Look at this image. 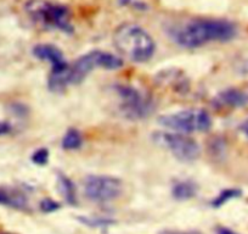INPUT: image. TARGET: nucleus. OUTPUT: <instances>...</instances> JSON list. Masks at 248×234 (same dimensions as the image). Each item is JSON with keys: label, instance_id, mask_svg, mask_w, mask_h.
<instances>
[{"label": "nucleus", "instance_id": "3", "mask_svg": "<svg viewBox=\"0 0 248 234\" xmlns=\"http://www.w3.org/2000/svg\"><path fill=\"white\" fill-rule=\"evenodd\" d=\"M25 11L33 22L43 27L63 33L73 32L72 15L66 5L50 0H28L25 4Z\"/></svg>", "mask_w": 248, "mask_h": 234}, {"label": "nucleus", "instance_id": "21", "mask_svg": "<svg viewBox=\"0 0 248 234\" xmlns=\"http://www.w3.org/2000/svg\"><path fill=\"white\" fill-rule=\"evenodd\" d=\"M218 234H236L228 228H218Z\"/></svg>", "mask_w": 248, "mask_h": 234}, {"label": "nucleus", "instance_id": "2", "mask_svg": "<svg viewBox=\"0 0 248 234\" xmlns=\"http://www.w3.org/2000/svg\"><path fill=\"white\" fill-rule=\"evenodd\" d=\"M113 43L123 56L134 63H146L155 54V40L135 23H123L114 31Z\"/></svg>", "mask_w": 248, "mask_h": 234}, {"label": "nucleus", "instance_id": "10", "mask_svg": "<svg viewBox=\"0 0 248 234\" xmlns=\"http://www.w3.org/2000/svg\"><path fill=\"white\" fill-rule=\"evenodd\" d=\"M217 101L220 105L231 109H237L248 104V95L243 90L236 89V88H229L223 90L217 97Z\"/></svg>", "mask_w": 248, "mask_h": 234}, {"label": "nucleus", "instance_id": "9", "mask_svg": "<svg viewBox=\"0 0 248 234\" xmlns=\"http://www.w3.org/2000/svg\"><path fill=\"white\" fill-rule=\"evenodd\" d=\"M33 55L43 61H49L52 66L51 72H62L70 66L66 63L63 54L59 48L51 44H38L33 48Z\"/></svg>", "mask_w": 248, "mask_h": 234}, {"label": "nucleus", "instance_id": "19", "mask_svg": "<svg viewBox=\"0 0 248 234\" xmlns=\"http://www.w3.org/2000/svg\"><path fill=\"white\" fill-rule=\"evenodd\" d=\"M238 130H240L241 134H242L243 137L246 138V139H248V118H247V120L243 121L242 123H241L240 128H238Z\"/></svg>", "mask_w": 248, "mask_h": 234}, {"label": "nucleus", "instance_id": "7", "mask_svg": "<svg viewBox=\"0 0 248 234\" xmlns=\"http://www.w3.org/2000/svg\"><path fill=\"white\" fill-rule=\"evenodd\" d=\"M117 95L119 100V110L124 117L129 120L146 118L154 111V104L150 98L142 94L137 88L130 85H117Z\"/></svg>", "mask_w": 248, "mask_h": 234}, {"label": "nucleus", "instance_id": "17", "mask_svg": "<svg viewBox=\"0 0 248 234\" xmlns=\"http://www.w3.org/2000/svg\"><path fill=\"white\" fill-rule=\"evenodd\" d=\"M60 207V205L57 202L52 201V200L46 199L43 200L42 204H40V209H42L43 212H52L55 210H57Z\"/></svg>", "mask_w": 248, "mask_h": 234}, {"label": "nucleus", "instance_id": "1", "mask_svg": "<svg viewBox=\"0 0 248 234\" xmlns=\"http://www.w3.org/2000/svg\"><path fill=\"white\" fill-rule=\"evenodd\" d=\"M236 33V26L228 20L196 18L171 27L170 37L180 47L194 49L211 42H229Z\"/></svg>", "mask_w": 248, "mask_h": 234}, {"label": "nucleus", "instance_id": "11", "mask_svg": "<svg viewBox=\"0 0 248 234\" xmlns=\"http://www.w3.org/2000/svg\"><path fill=\"white\" fill-rule=\"evenodd\" d=\"M0 205L25 210L28 205V200L20 190L14 188H0Z\"/></svg>", "mask_w": 248, "mask_h": 234}, {"label": "nucleus", "instance_id": "6", "mask_svg": "<svg viewBox=\"0 0 248 234\" xmlns=\"http://www.w3.org/2000/svg\"><path fill=\"white\" fill-rule=\"evenodd\" d=\"M152 140L162 149H166L175 159L183 162H192L199 157L200 148L196 140L183 133L155 132Z\"/></svg>", "mask_w": 248, "mask_h": 234}, {"label": "nucleus", "instance_id": "16", "mask_svg": "<svg viewBox=\"0 0 248 234\" xmlns=\"http://www.w3.org/2000/svg\"><path fill=\"white\" fill-rule=\"evenodd\" d=\"M47 159H49V151L46 149H39L33 154L32 160L34 164L37 165H45L47 162Z\"/></svg>", "mask_w": 248, "mask_h": 234}, {"label": "nucleus", "instance_id": "13", "mask_svg": "<svg viewBox=\"0 0 248 234\" xmlns=\"http://www.w3.org/2000/svg\"><path fill=\"white\" fill-rule=\"evenodd\" d=\"M59 189L61 192V194L63 195L66 200H67L70 204H75L76 202V190L75 185L71 182L70 178H67L63 174H60L59 176Z\"/></svg>", "mask_w": 248, "mask_h": 234}, {"label": "nucleus", "instance_id": "4", "mask_svg": "<svg viewBox=\"0 0 248 234\" xmlns=\"http://www.w3.org/2000/svg\"><path fill=\"white\" fill-rule=\"evenodd\" d=\"M158 123L176 133H194L209 131L212 120L204 110L191 109L163 115L158 118Z\"/></svg>", "mask_w": 248, "mask_h": 234}, {"label": "nucleus", "instance_id": "15", "mask_svg": "<svg viewBox=\"0 0 248 234\" xmlns=\"http://www.w3.org/2000/svg\"><path fill=\"white\" fill-rule=\"evenodd\" d=\"M242 194L240 189H225L213 200V206L214 207H220L223 206L225 202H228L229 200L235 199V198H238Z\"/></svg>", "mask_w": 248, "mask_h": 234}, {"label": "nucleus", "instance_id": "5", "mask_svg": "<svg viewBox=\"0 0 248 234\" xmlns=\"http://www.w3.org/2000/svg\"><path fill=\"white\" fill-rule=\"evenodd\" d=\"M123 66V61L118 56L101 50H93L80 56L72 67H70V84H79L90 72L96 67L106 70H117Z\"/></svg>", "mask_w": 248, "mask_h": 234}, {"label": "nucleus", "instance_id": "12", "mask_svg": "<svg viewBox=\"0 0 248 234\" xmlns=\"http://www.w3.org/2000/svg\"><path fill=\"white\" fill-rule=\"evenodd\" d=\"M197 193V185L195 183L189 182V181H184V182L176 183L173 187L171 194H173L174 199L179 200V201H185L191 198H194Z\"/></svg>", "mask_w": 248, "mask_h": 234}, {"label": "nucleus", "instance_id": "18", "mask_svg": "<svg viewBox=\"0 0 248 234\" xmlns=\"http://www.w3.org/2000/svg\"><path fill=\"white\" fill-rule=\"evenodd\" d=\"M84 223L89 224V226H107V224L113 223V221H108V219H94V218H80Z\"/></svg>", "mask_w": 248, "mask_h": 234}, {"label": "nucleus", "instance_id": "14", "mask_svg": "<svg viewBox=\"0 0 248 234\" xmlns=\"http://www.w3.org/2000/svg\"><path fill=\"white\" fill-rule=\"evenodd\" d=\"M82 135L77 130H68L62 139V148L66 150H76L82 147Z\"/></svg>", "mask_w": 248, "mask_h": 234}, {"label": "nucleus", "instance_id": "8", "mask_svg": "<svg viewBox=\"0 0 248 234\" xmlns=\"http://www.w3.org/2000/svg\"><path fill=\"white\" fill-rule=\"evenodd\" d=\"M123 184L118 178L111 176H90L84 182V192L94 202H108L122 194Z\"/></svg>", "mask_w": 248, "mask_h": 234}, {"label": "nucleus", "instance_id": "20", "mask_svg": "<svg viewBox=\"0 0 248 234\" xmlns=\"http://www.w3.org/2000/svg\"><path fill=\"white\" fill-rule=\"evenodd\" d=\"M11 126L8 122H1L0 121V135H5L8 133H10Z\"/></svg>", "mask_w": 248, "mask_h": 234}, {"label": "nucleus", "instance_id": "22", "mask_svg": "<svg viewBox=\"0 0 248 234\" xmlns=\"http://www.w3.org/2000/svg\"><path fill=\"white\" fill-rule=\"evenodd\" d=\"M171 234H184V233H171Z\"/></svg>", "mask_w": 248, "mask_h": 234}]
</instances>
